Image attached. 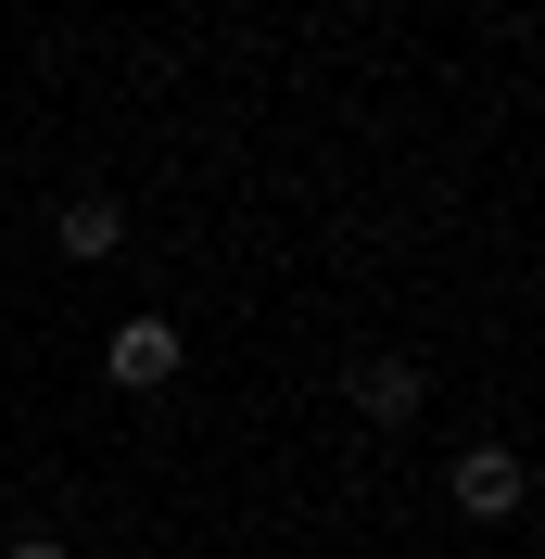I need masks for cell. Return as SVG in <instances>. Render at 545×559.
Segmentation results:
<instances>
[{
  "label": "cell",
  "mask_w": 545,
  "mask_h": 559,
  "mask_svg": "<svg viewBox=\"0 0 545 559\" xmlns=\"http://www.w3.org/2000/svg\"><path fill=\"white\" fill-rule=\"evenodd\" d=\"M51 242H64L76 267H114V254H128V204H114V191H76V204L51 216Z\"/></svg>",
  "instance_id": "obj_3"
},
{
  "label": "cell",
  "mask_w": 545,
  "mask_h": 559,
  "mask_svg": "<svg viewBox=\"0 0 545 559\" xmlns=\"http://www.w3.org/2000/svg\"><path fill=\"white\" fill-rule=\"evenodd\" d=\"M444 496H457L470 522H520V496H533V471H520V445H457Z\"/></svg>",
  "instance_id": "obj_1"
},
{
  "label": "cell",
  "mask_w": 545,
  "mask_h": 559,
  "mask_svg": "<svg viewBox=\"0 0 545 559\" xmlns=\"http://www.w3.org/2000/svg\"><path fill=\"white\" fill-rule=\"evenodd\" d=\"M0 559H64V547H51V534H13V547H0Z\"/></svg>",
  "instance_id": "obj_5"
},
{
  "label": "cell",
  "mask_w": 545,
  "mask_h": 559,
  "mask_svg": "<svg viewBox=\"0 0 545 559\" xmlns=\"http://www.w3.org/2000/svg\"><path fill=\"white\" fill-rule=\"evenodd\" d=\"M419 394H432V382H419V356H355V419L407 432V419H419Z\"/></svg>",
  "instance_id": "obj_4"
},
{
  "label": "cell",
  "mask_w": 545,
  "mask_h": 559,
  "mask_svg": "<svg viewBox=\"0 0 545 559\" xmlns=\"http://www.w3.org/2000/svg\"><path fill=\"white\" fill-rule=\"evenodd\" d=\"M178 356H191V344H178L166 318H114V331H102V382H114V394H166Z\"/></svg>",
  "instance_id": "obj_2"
}]
</instances>
